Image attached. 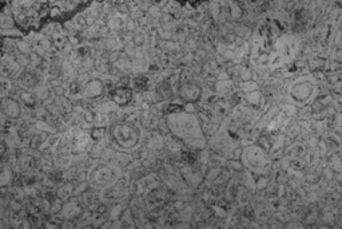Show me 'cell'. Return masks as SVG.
<instances>
[{"label":"cell","mask_w":342,"mask_h":229,"mask_svg":"<svg viewBox=\"0 0 342 229\" xmlns=\"http://www.w3.org/2000/svg\"><path fill=\"white\" fill-rule=\"evenodd\" d=\"M167 126L171 134L191 150H202L207 145L199 119L193 113H172L167 117Z\"/></svg>","instance_id":"obj_1"},{"label":"cell","mask_w":342,"mask_h":229,"mask_svg":"<svg viewBox=\"0 0 342 229\" xmlns=\"http://www.w3.org/2000/svg\"><path fill=\"white\" fill-rule=\"evenodd\" d=\"M242 164L253 172H265L270 165V160L266 154V151L260 146H249L241 154Z\"/></svg>","instance_id":"obj_2"},{"label":"cell","mask_w":342,"mask_h":229,"mask_svg":"<svg viewBox=\"0 0 342 229\" xmlns=\"http://www.w3.org/2000/svg\"><path fill=\"white\" fill-rule=\"evenodd\" d=\"M313 93H314V86L309 82L305 81H299L293 86L292 89V99L295 103H306L313 98Z\"/></svg>","instance_id":"obj_3"},{"label":"cell","mask_w":342,"mask_h":229,"mask_svg":"<svg viewBox=\"0 0 342 229\" xmlns=\"http://www.w3.org/2000/svg\"><path fill=\"white\" fill-rule=\"evenodd\" d=\"M199 95H201V90H199L197 84H185V86H182V89H181V98H183L185 101H187L188 103L197 101L199 98Z\"/></svg>","instance_id":"obj_4"}]
</instances>
